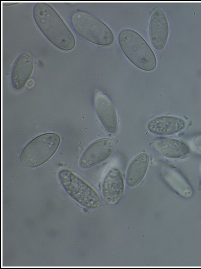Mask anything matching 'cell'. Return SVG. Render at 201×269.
Segmentation results:
<instances>
[{"label": "cell", "instance_id": "obj_1", "mask_svg": "<svg viewBox=\"0 0 201 269\" xmlns=\"http://www.w3.org/2000/svg\"><path fill=\"white\" fill-rule=\"evenodd\" d=\"M33 15L39 29L55 46L64 51H70L74 48V36L50 5L44 2L36 3Z\"/></svg>", "mask_w": 201, "mask_h": 269}, {"label": "cell", "instance_id": "obj_2", "mask_svg": "<svg viewBox=\"0 0 201 269\" xmlns=\"http://www.w3.org/2000/svg\"><path fill=\"white\" fill-rule=\"evenodd\" d=\"M118 42L125 55L137 67L146 71L155 68V54L138 33L130 29H123L119 32Z\"/></svg>", "mask_w": 201, "mask_h": 269}, {"label": "cell", "instance_id": "obj_3", "mask_svg": "<svg viewBox=\"0 0 201 269\" xmlns=\"http://www.w3.org/2000/svg\"><path fill=\"white\" fill-rule=\"evenodd\" d=\"M60 137L55 133H46L37 136L29 141L22 149L21 162L26 167H38L49 160L59 147Z\"/></svg>", "mask_w": 201, "mask_h": 269}, {"label": "cell", "instance_id": "obj_4", "mask_svg": "<svg viewBox=\"0 0 201 269\" xmlns=\"http://www.w3.org/2000/svg\"><path fill=\"white\" fill-rule=\"evenodd\" d=\"M71 23L77 33L84 39L100 46L111 45L114 36L111 29L97 17L84 12L74 13Z\"/></svg>", "mask_w": 201, "mask_h": 269}, {"label": "cell", "instance_id": "obj_5", "mask_svg": "<svg viewBox=\"0 0 201 269\" xmlns=\"http://www.w3.org/2000/svg\"><path fill=\"white\" fill-rule=\"evenodd\" d=\"M58 177L66 193L79 205L89 209L100 206V200L95 191L72 171L61 169Z\"/></svg>", "mask_w": 201, "mask_h": 269}, {"label": "cell", "instance_id": "obj_6", "mask_svg": "<svg viewBox=\"0 0 201 269\" xmlns=\"http://www.w3.org/2000/svg\"><path fill=\"white\" fill-rule=\"evenodd\" d=\"M114 148V141L109 138H102L93 141L82 153L79 160V166L88 169L103 162L112 155Z\"/></svg>", "mask_w": 201, "mask_h": 269}, {"label": "cell", "instance_id": "obj_7", "mask_svg": "<svg viewBox=\"0 0 201 269\" xmlns=\"http://www.w3.org/2000/svg\"><path fill=\"white\" fill-rule=\"evenodd\" d=\"M94 108L96 116L105 129L113 134L117 130V116L114 105L110 99L103 92L94 94Z\"/></svg>", "mask_w": 201, "mask_h": 269}, {"label": "cell", "instance_id": "obj_8", "mask_svg": "<svg viewBox=\"0 0 201 269\" xmlns=\"http://www.w3.org/2000/svg\"><path fill=\"white\" fill-rule=\"evenodd\" d=\"M149 36L152 45L157 50H162L167 43L169 28L166 15L162 9H155L149 22Z\"/></svg>", "mask_w": 201, "mask_h": 269}, {"label": "cell", "instance_id": "obj_9", "mask_svg": "<svg viewBox=\"0 0 201 269\" xmlns=\"http://www.w3.org/2000/svg\"><path fill=\"white\" fill-rule=\"evenodd\" d=\"M34 67V56L30 50L22 52L13 65L11 80L12 86L19 89L28 81Z\"/></svg>", "mask_w": 201, "mask_h": 269}, {"label": "cell", "instance_id": "obj_10", "mask_svg": "<svg viewBox=\"0 0 201 269\" xmlns=\"http://www.w3.org/2000/svg\"><path fill=\"white\" fill-rule=\"evenodd\" d=\"M102 187L105 201L111 205L118 204L125 189L124 179L120 170L116 167L110 169L105 176Z\"/></svg>", "mask_w": 201, "mask_h": 269}, {"label": "cell", "instance_id": "obj_11", "mask_svg": "<svg viewBox=\"0 0 201 269\" xmlns=\"http://www.w3.org/2000/svg\"><path fill=\"white\" fill-rule=\"evenodd\" d=\"M186 127L182 118L169 115H162L150 120L147 129L151 133L159 136H169L177 134Z\"/></svg>", "mask_w": 201, "mask_h": 269}, {"label": "cell", "instance_id": "obj_12", "mask_svg": "<svg viewBox=\"0 0 201 269\" xmlns=\"http://www.w3.org/2000/svg\"><path fill=\"white\" fill-rule=\"evenodd\" d=\"M155 150L162 155L171 159H179L188 154L190 148L183 141L171 138H158L153 142Z\"/></svg>", "mask_w": 201, "mask_h": 269}, {"label": "cell", "instance_id": "obj_13", "mask_svg": "<svg viewBox=\"0 0 201 269\" xmlns=\"http://www.w3.org/2000/svg\"><path fill=\"white\" fill-rule=\"evenodd\" d=\"M149 161V155L146 152L139 153L132 160L126 174L128 187H134L142 181L147 172Z\"/></svg>", "mask_w": 201, "mask_h": 269}, {"label": "cell", "instance_id": "obj_14", "mask_svg": "<svg viewBox=\"0 0 201 269\" xmlns=\"http://www.w3.org/2000/svg\"><path fill=\"white\" fill-rule=\"evenodd\" d=\"M161 172L164 181L180 196L186 198L192 196V188L176 168L166 165L162 168Z\"/></svg>", "mask_w": 201, "mask_h": 269}, {"label": "cell", "instance_id": "obj_15", "mask_svg": "<svg viewBox=\"0 0 201 269\" xmlns=\"http://www.w3.org/2000/svg\"><path fill=\"white\" fill-rule=\"evenodd\" d=\"M190 146L193 151L201 155V134L194 138L191 142Z\"/></svg>", "mask_w": 201, "mask_h": 269}, {"label": "cell", "instance_id": "obj_16", "mask_svg": "<svg viewBox=\"0 0 201 269\" xmlns=\"http://www.w3.org/2000/svg\"><path fill=\"white\" fill-rule=\"evenodd\" d=\"M200 180H201V169H200Z\"/></svg>", "mask_w": 201, "mask_h": 269}]
</instances>
